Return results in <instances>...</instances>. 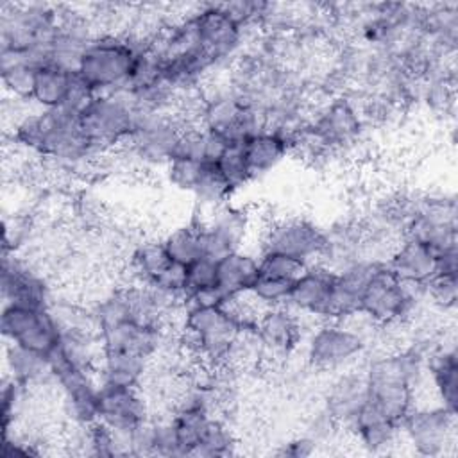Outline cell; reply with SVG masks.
I'll list each match as a JSON object with an SVG mask.
<instances>
[{"mask_svg":"<svg viewBox=\"0 0 458 458\" xmlns=\"http://www.w3.org/2000/svg\"><path fill=\"white\" fill-rule=\"evenodd\" d=\"M13 138L39 154L61 163H81L97 150L81 129L79 113L66 107L39 109L23 116L16 125Z\"/></svg>","mask_w":458,"mask_h":458,"instance_id":"6da1fadb","label":"cell"},{"mask_svg":"<svg viewBox=\"0 0 458 458\" xmlns=\"http://www.w3.org/2000/svg\"><path fill=\"white\" fill-rule=\"evenodd\" d=\"M422 354L415 349L372 360L365 370L367 403L401 424L413 406L415 383L422 374Z\"/></svg>","mask_w":458,"mask_h":458,"instance_id":"7a4b0ae2","label":"cell"},{"mask_svg":"<svg viewBox=\"0 0 458 458\" xmlns=\"http://www.w3.org/2000/svg\"><path fill=\"white\" fill-rule=\"evenodd\" d=\"M186 349L208 365H225L243 326L231 304L188 306L184 313Z\"/></svg>","mask_w":458,"mask_h":458,"instance_id":"3957f363","label":"cell"},{"mask_svg":"<svg viewBox=\"0 0 458 458\" xmlns=\"http://www.w3.org/2000/svg\"><path fill=\"white\" fill-rule=\"evenodd\" d=\"M148 43L120 34L93 36L86 47L79 77L86 81L95 93H113L123 89L129 82L138 50Z\"/></svg>","mask_w":458,"mask_h":458,"instance_id":"277c9868","label":"cell"},{"mask_svg":"<svg viewBox=\"0 0 458 458\" xmlns=\"http://www.w3.org/2000/svg\"><path fill=\"white\" fill-rule=\"evenodd\" d=\"M136 116V104L123 88L113 93H97L79 113V122L84 136L98 152L123 143L134 129Z\"/></svg>","mask_w":458,"mask_h":458,"instance_id":"5b68a950","label":"cell"},{"mask_svg":"<svg viewBox=\"0 0 458 458\" xmlns=\"http://www.w3.org/2000/svg\"><path fill=\"white\" fill-rule=\"evenodd\" d=\"M186 122L165 111H138L136 123L123 141L140 161L166 165L177 150Z\"/></svg>","mask_w":458,"mask_h":458,"instance_id":"8992f818","label":"cell"},{"mask_svg":"<svg viewBox=\"0 0 458 458\" xmlns=\"http://www.w3.org/2000/svg\"><path fill=\"white\" fill-rule=\"evenodd\" d=\"M0 329L5 342L48 354L61 336V326L48 308L4 304Z\"/></svg>","mask_w":458,"mask_h":458,"instance_id":"52a82bcc","label":"cell"},{"mask_svg":"<svg viewBox=\"0 0 458 458\" xmlns=\"http://www.w3.org/2000/svg\"><path fill=\"white\" fill-rule=\"evenodd\" d=\"M327 236L313 222L299 216L274 220L263 233L261 252H276L297 258L308 265L320 259Z\"/></svg>","mask_w":458,"mask_h":458,"instance_id":"ba28073f","label":"cell"},{"mask_svg":"<svg viewBox=\"0 0 458 458\" xmlns=\"http://www.w3.org/2000/svg\"><path fill=\"white\" fill-rule=\"evenodd\" d=\"M410 288L411 286L401 283L383 263L376 268L363 288L360 311L377 326L401 322L413 304V293Z\"/></svg>","mask_w":458,"mask_h":458,"instance_id":"9c48e42d","label":"cell"},{"mask_svg":"<svg viewBox=\"0 0 458 458\" xmlns=\"http://www.w3.org/2000/svg\"><path fill=\"white\" fill-rule=\"evenodd\" d=\"M365 349V338L340 320H327L308 340V361L318 370H338Z\"/></svg>","mask_w":458,"mask_h":458,"instance_id":"30bf717a","label":"cell"},{"mask_svg":"<svg viewBox=\"0 0 458 458\" xmlns=\"http://www.w3.org/2000/svg\"><path fill=\"white\" fill-rule=\"evenodd\" d=\"M410 444L426 456H438L454 440L456 413L445 406L413 408L401 422Z\"/></svg>","mask_w":458,"mask_h":458,"instance_id":"8fae6325","label":"cell"},{"mask_svg":"<svg viewBox=\"0 0 458 458\" xmlns=\"http://www.w3.org/2000/svg\"><path fill=\"white\" fill-rule=\"evenodd\" d=\"M199 229L204 258L218 261L242 249L249 229V218L242 209L224 202L213 208V213L199 224Z\"/></svg>","mask_w":458,"mask_h":458,"instance_id":"7c38bea8","label":"cell"},{"mask_svg":"<svg viewBox=\"0 0 458 458\" xmlns=\"http://www.w3.org/2000/svg\"><path fill=\"white\" fill-rule=\"evenodd\" d=\"M193 21L199 47L213 64L231 57L240 48L243 29L233 21L218 4L195 13Z\"/></svg>","mask_w":458,"mask_h":458,"instance_id":"4fadbf2b","label":"cell"},{"mask_svg":"<svg viewBox=\"0 0 458 458\" xmlns=\"http://www.w3.org/2000/svg\"><path fill=\"white\" fill-rule=\"evenodd\" d=\"M98 420L118 435H127L147 420V403L140 386L98 383Z\"/></svg>","mask_w":458,"mask_h":458,"instance_id":"5bb4252c","label":"cell"},{"mask_svg":"<svg viewBox=\"0 0 458 458\" xmlns=\"http://www.w3.org/2000/svg\"><path fill=\"white\" fill-rule=\"evenodd\" d=\"M2 295L4 304H21L30 308H48L50 293L41 276H38L27 263L4 254L2 263Z\"/></svg>","mask_w":458,"mask_h":458,"instance_id":"9a60e30c","label":"cell"},{"mask_svg":"<svg viewBox=\"0 0 458 458\" xmlns=\"http://www.w3.org/2000/svg\"><path fill=\"white\" fill-rule=\"evenodd\" d=\"M301 320L290 306L265 308L256 320V333L263 351L270 354H288L301 342Z\"/></svg>","mask_w":458,"mask_h":458,"instance_id":"2e32d148","label":"cell"},{"mask_svg":"<svg viewBox=\"0 0 458 458\" xmlns=\"http://www.w3.org/2000/svg\"><path fill=\"white\" fill-rule=\"evenodd\" d=\"M361 127V120L354 106L345 98L327 104L310 127V134L318 147H338L352 141Z\"/></svg>","mask_w":458,"mask_h":458,"instance_id":"e0dca14e","label":"cell"},{"mask_svg":"<svg viewBox=\"0 0 458 458\" xmlns=\"http://www.w3.org/2000/svg\"><path fill=\"white\" fill-rule=\"evenodd\" d=\"M386 268L408 286H424L437 274V254L428 245L404 238L390 252Z\"/></svg>","mask_w":458,"mask_h":458,"instance_id":"ac0fdd59","label":"cell"},{"mask_svg":"<svg viewBox=\"0 0 458 458\" xmlns=\"http://www.w3.org/2000/svg\"><path fill=\"white\" fill-rule=\"evenodd\" d=\"M367 399L365 372H345L329 386L324 410L338 426L352 428L356 417L367 404Z\"/></svg>","mask_w":458,"mask_h":458,"instance_id":"d6986e66","label":"cell"},{"mask_svg":"<svg viewBox=\"0 0 458 458\" xmlns=\"http://www.w3.org/2000/svg\"><path fill=\"white\" fill-rule=\"evenodd\" d=\"M333 277L335 272L324 265H310L306 274L293 283L286 306L326 320Z\"/></svg>","mask_w":458,"mask_h":458,"instance_id":"ffe728a7","label":"cell"},{"mask_svg":"<svg viewBox=\"0 0 458 458\" xmlns=\"http://www.w3.org/2000/svg\"><path fill=\"white\" fill-rule=\"evenodd\" d=\"M292 145L290 132L263 129L258 134L243 141V154L250 179L263 175L276 168L284 157Z\"/></svg>","mask_w":458,"mask_h":458,"instance_id":"44dd1931","label":"cell"},{"mask_svg":"<svg viewBox=\"0 0 458 458\" xmlns=\"http://www.w3.org/2000/svg\"><path fill=\"white\" fill-rule=\"evenodd\" d=\"M259 272V258L242 249L216 261V286L229 301L243 297L250 292Z\"/></svg>","mask_w":458,"mask_h":458,"instance_id":"7402d4cb","label":"cell"},{"mask_svg":"<svg viewBox=\"0 0 458 458\" xmlns=\"http://www.w3.org/2000/svg\"><path fill=\"white\" fill-rule=\"evenodd\" d=\"M5 365L9 369V377L25 386H36L47 379H54L47 354L14 342H7Z\"/></svg>","mask_w":458,"mask_h":458,"instance_id":"603a6c76","label":"cell"},{"mask_svg":"<svg viewBox=\"0 0 458 458\" xmlns=\"http://www.w3.org/2000/svg\"><path fill=\"white\" fill-rule=\"evenodd\" d=\"M72 79H73L72 72L63 70L55 64L39 66L36 72L30 100L38 104L41 109L63 107L72 86Z\"/></svg>","mask_w":458,"mask_h":458,"instance_id":"cb8c5ba5","label":"cell"},{"mask_svg":"<svg viewBox=\"0 0 458 458\" xmlns=\"http://www.w3.org/2000/svg\"><path fill=\"white\" fill-rule=\"evenodd\" d=\"M429 374L440 404L456 413L458 399V363L454 349H440L429 360Z\"/></svg>","mask_w":458,"mask_h":458,"instance_id":"d4e9b609","label":"cell"},{"mask_svg":"<svg viewBox=\"0 0 458 458\" xmlns=\"http://www.w3.org/2000/svg\"><path fill=\"white\" fill-rule=\"evenodd\" d=\"M172 258L161 242H143L131 254V274L138 284H150L168 265Z\"/></svg>","mask_w":458,"mask_h":458,"instance_id":"484cf974","label":"cell"},{"mask_svg":"<svg viewBox=\"0 0 458 458\" xmlns=\"http://www.w3.org/2000/svg\"><path fill=\"white\" fill-rule=\"evenodd\" d=\"M172 261L181 263L188 267L195 259L202 258V242H200V229L199 224L181 227L172 231L165 240H163Z\"/></svg>","mask_w":458,"mask_h":458,"instance_id":"4316f807","label":"cell"},{"mask_svg":"<svg viewBox=\"0 0 458 458\" xmlns=\"http://www.w3.org/2000/svg\"><path fill=\"white\" fill-rule=\"evenodd\" d=\"M191 193L197 197L199 202L216 208L229 199L233 190L227 184V181L224 179V175L220 174V170L216 168V165L208 163Z\"/></svg>","mask_w":458,"mask_h":458,"instance_id":"83f0119b","label":"cell"},{"mask_svg":"<svg viewBox=\"0 0 458 458\" xmlns=\"http://www.w3.org/2000/svg\"><path fill=\"white\" fill-rule=\"evenodd\" d=\"M215 165L231 186V190H236L250 181V174L243 154V141L229 143Z\"/></svg>","mask_w":458,"mask_h":458,"instance_id":"f1b7e54d","label":"cell"},{"mask_svg":"<svg viewBox=\"0 0 458 458\" xmlns=\"http://www.w3.org/2000/svg\"><path fill=\"white\" fill-rule=\"evenodd\" d=\"M4 89L16 100H30L38 66L30 63H14L0 68Z\"/></svg>","mask_w":458,"mask_h":458,"instance_id":"f546056e","label":"cell"},{"mask_svg":"<svg viewBox=\"0 0 458 458\" xmlns=\"http://www.w3.org/2000/svg\"><path fill=\"white\" fill-rule=\"evenodd\" d=\"M208 163L190 157V156H174L168 163H166V175L168 181L184 191H193L204 166Z\"/></svg>","mask_w":458,"mask_h":458,"instance_id":"4dcf8cb0","label":"cell"},{"mask_svg":"<svg viewBox=\"0 0 458 458\" xmlns=\"http://www.w3.org/2000/svg\"><path fill=\"white\" fill-rule=\"evenodd\" d=\"M308 268H310L308 263L286 254L261 252L259 256V272L286 279L290 283H295L301 276L306 274Z\"/></svg>","mask_w":458,"mask_h":458,"instance_id":"1f68e13d","label":"cell"},{"mask_svg":"<svg viewBox=\"0 0 458 458\" xmlns=\"http://www.w3.org/2000/svg\"><path fill=\"white\" fill-rule=\"evenodd\" d=\"M216 284V261L199 258L186 267V297L197 290ZM186 301V299H184Z\"/></svg>","mask_w":458,"mask_h":458,"instance_id":"d6a6232c","label":"cell"},{"mask_svg":"<svg viewBox=\"0 0 458 458\" xmlns=\"http://www.w3.org/2000/svg\"><path fill=\"white\" fill-rule=\"evenodd\" d=\"M431 301L444 308H454L456 304V274H435L426 284Z\"/></svg>","mask_w":458,"mask_h":458,"instance_id":"836d02e7","label":"cell"},{"mask_svg":"<svg viewBox=\"0 0 458 458\" xmlns=\"http://www.w3.org/2000/svg\"><path fill=\"white\" fill-rule=\"evenodd\" d=\"M315 440L306 435V437H299V438H293L290 442L284 444L281 454H286V456H293V458H301V456H308L313 453L315 449Z\"/></svg>","mask_w":458,"mask_h":458,"instance_id":"e575fe53","label":"cell"}]
</instances>
